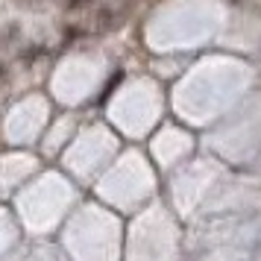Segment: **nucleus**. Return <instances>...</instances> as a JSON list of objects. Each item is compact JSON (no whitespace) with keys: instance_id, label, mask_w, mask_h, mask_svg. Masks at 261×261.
<instances>
[{"instance_id":"1","label":"nucleus","mask_w":261,"mask_h":261,"mask_svg":"<svg viewBox=\"0 0 261 261\" xmlns=\"http://www.w3.org/2000/svg\"><path fill=\"white\" fill-rule=\"evenodd\" d=\"M83 3H88V0H71V6H83Z\"/></svg>"}]
</instances>
